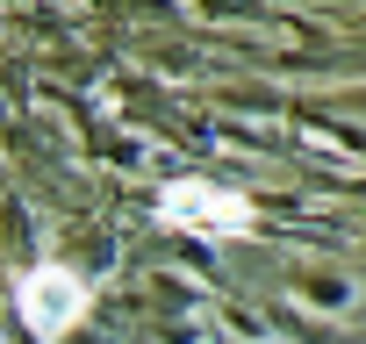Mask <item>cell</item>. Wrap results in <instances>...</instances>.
I'll use <instances>...</instances> for the list:
<instances>
[{"instance_id":"obj_1","label":"cell","mask_w":366,"mask_h":344,"mask_svg":"<svg viewBox=\"0 0 366 344\" xmlns=\"http://www.w3.org/2000/svg\"><path fill=\"white\" fill-rule=\"evenodd\" d=\"M158 216L172 230H202V237H244L252 230V201L237 187H216V180H172L158 194Z\"/></svg>"},{"instance_id":"obj_2","label":"cell","mask_w":366,"mask_h":344,"mask_svg":"<svg viewBox=\"0 0 366 344\" xmlns=\"http://www.w3.org/2000/svg\"><path fill=\"white\" fill-rule=\"evenodd\" d=\"M15 301H22V323H29L36 337H65V330L94 308L86 280H79L72 265H58V258L29 265V273H22V287H15Z\"/></svg>"}]
</instances>
